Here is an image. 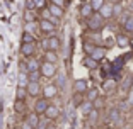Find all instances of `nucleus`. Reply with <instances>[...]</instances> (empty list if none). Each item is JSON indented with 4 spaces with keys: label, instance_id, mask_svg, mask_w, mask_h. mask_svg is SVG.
Listing matches in <instances>:
<instances>
[{
    "label": "nucleus",
    "instance_id": "nucleus-28",
    "mask_svg": "<svg viewBox=\"0 0 133 129\" xmlns=\"http://www.w3.org/2000/svg\"><path fill=\"white\" fill-rule=\"evenodd\" d=\"M26 98H28V92H26V88H21V87H17V90H16V100L26 102Z\"/></svg>",
    "mask_w": 133,
    "mask_h": 129
},
{
    "label": "nucleus",
    "instance_id": "nucleus-24",
    "mask_svg": "<svg viewBox=\"0 0 133 129\" xmlns=\"http://www.w3.org/2000/svg\"><path fill=\"white\" fill-rule=\"evenodd\" d=\"M82 63H84V66L89 68V70H97V66H99V63L94 61L92 58H89V56H85V58L82 59Z\"/></svg>",
    "mask_w": 133,
    "mask_h": 129
},
{
    "label": "nucleus",
    "instance_id": "nucleus-32",
    "mask_svg": "<svg viewBox=\"0 0 133 129\" xmlns=\"http://www.w3.org/2000/svg\"><path fill=\"white\" fill-rule=\"evenodd\" d=\"M121 14H123V5L119 4V2L113 4V17H119Z\"/></svg>",
    "mask_w": 133,
    "mask_h": 129
},
{
    "label": "nucleus",
    "instance_id": "nucleus-22",
    "mask_svg": "<svg viewBox=\"0 0 133 129\" xmlns=\"http://www.w3.org/2000/svg\"><path fill=\"white\" fill-rule=\"evenodd\" d=\"M43 61L51 63V65H56V61H58V55L53 53V51H44V59H43Z\"/></svg>",
    "mask_w": 133,
    "mask_h": 129
},
{
    "label": "nucleus",
    "instance_id": "nucleus-25",
    "mask_svg": "<svg viewBox=\"0 0 133 129\" xmlns=\"http://www.w3.org/2000/svg\"><path fill=\"white\" fill-rule=\"evenodd\" d=\"M14 110H16L17 114H24L26 110H28V105H26V102H22V100H16V102H14Z\"/></svg>",
    "mask_w": 133,
    "mask_h": 129
},
{
    "label": "nucleus",
    "instance_id": "nucleus-42",
    "mask_svg": "<svg viewBox=\"0 0 133 129\" xmlns=\"http://www.w3.org/2000/svg\"><path fill=\"white\" fill-rule=\"evenodd\" d=\"M21 129H34V127H31V126H29V124H28V122L24 121V122H22V124H21Z\"/></svg>",
    "mask_w": 133,
    "mask_h": 129
},
{
    "label": "nucleus",
    "instance_id": "nucleus-36",
    "mask_svg": "<svg viewBox=\"0 0 133 129\" xmlns=\"http://www.w3.org/2000/svg\"><path fill=\"white\" fill-rule=\"evenodd\" d=\"M97 46V44H90V43H84V51H85L87 53V56L90 55V53H92V51H94V48Z\"/></svg>",
    "mask_w": 133,
    "mask_h": 129
},
{
    "label": "nucleus",
    "instance_id": "nucleus-26",
    "mask_svg": "<svg viewBox=\"0 0 133 129\" xmlns=\"http://www.w3.org/2000/svg\"><path fill=\"white\" fill-rule=\"evenodd\" d=\"M78 110H80V112H82L84 116H87V114H89L90 110H92V104H90V102H87V100H84L82 104L78 105Z\"/></svg>",
    "mask_w": 133,
    "mask_h": 129
},
{
    "label": "nucleus",
    "instance_id": "nucleus-7",
    "mask_svg": "<svg viewBox=\"0 0 133 129\" xmlns=\"http://www.w3.org/2000/svg\"><path fill=\"white\" fill-rule=\"evenodd\" d=\"M41 94H43V98L50 100V98H55L58 95V87L55 83H46V85L41 88Z\"/></svg>",
    "mask_w": 133,
    "mask_h": 129
},
{
    "label": "nucleus",
    "instance_id": "nucleus-18",
    "mask_svg": "<svg viewBox=\"0 0 133 129\" xmlns=\"http://www.w3.org/2000/svg\"><path fill=\"white\" fill-rule=\"evenodd\" d=\"M108 119H109L111 124H119V122H121V110H119V107H114V109H111Z\"/></svg>",
    "mask_w": 133,
    "mask_h": 129
},
{
    "label": "nucleus",
    "instance_id": "nucleus-37",
    "mask_svg": "<svg viewBox=\"0 0 133 129\" xmlns=\"http://www.w3.org/2000/svg\"><path fill=\"white\" fill-rule=\"evenodd\" d=\"M24 19H26V24H29V22H38V20H36V16L32 14V12H26V17H24Z\"/></svg>",
    "mask_w": 133,
    "mask_h": 129
},
{
    "label": "nucleus",
    "instance_id": "nucleus-38",
    "mask_svg": "<svg viewBox=\"0 0 133 129\" xmlns=\"http://www.w3.org/2000/svg\"><path fill=\"white\" fill-rule=\"evenodd\" d=\"M48 126H50V121H46V119H41V121H39V124L36 126V129H48Z\"/></svg>",
    "mask_w": 133,
    "mask_h": 129
},
{
    "label": "nucleus",
    "instance_id": "nucleus-19",
    "mask_svg": "<svg viewBox=\"0 0 133 129\" xmlns=\"http://www.w3.org/2000/svg\"><path fill=\"white\" fill-rule=\"evenodd\" d=\"M39 65H41V63L36 59V56H34V58H29L28 61H26V70H28V73H32V71H39Z\"/></svg>",
    "mask_w": 133,
    "mask_h": 129
},
{
    "label": "nucleus",
    "instance_id": "nucleus-13",
    "mask_svg": "<svg viewBox=\"0 0 133 129\" xmlns=\"http://www.w3.org/2000/svg\"><path fill=\"white\" fill-rule=\"evenodd\" d=\"M26 92H28V97H38L41 94V83L39 82H29L26 87Z\"/></svg>",
    "mask_w": 133,
    "mask_h": 129
},
{
    "label": "nucleus",
    "instance_id": "nucleus-43",
    "mask_svg": "<svg viewBox=\"0 0 133 129\" xmlns=\"http://www.w3.org/2000/svg\"><path fill=\"white\" fill-rule=\"evenodd\" d=\"M48 129H58V127H56V126H53V124H50V126H48Z\"/></svg>",
    "mask_w": 133,
    "mask_h": 129
},
{
    "label": "nucleus",
    "instance_id": "nucleus-8",
    "mask_svg": "<svg viewBox=\"0 0 133 129\" xmlns=\"http://www.w3.org/2000/svg\"><path fill=\"white\" fill-rule=\"evenodd\" d=\"M43 117L46 119V121H56V119L60 117V109H58V105H55V104H50L48 105V109L44 110V114H43Z\"/></svg>",
    "mask_w": 133,
    "mask_h": 129
},
{
    "label": "nucleus",
    "instance_id": "nucleus-9",
    "mask_svg": "<svg viewBox=\"0 0 133 129\" xmlns=\"http://www.w3.org/2000/svg\"><path fill=\"white\" fill-rule=\"evenodd\" d=\"M89 90V82H87L85 78H78L74 82V94L77 95H84Z\"/></svg>",
    "mask_w": 133,
    "mask_h": 129
},
{
    "label": "nucleus",
    "instance_id": "nucleus-3",
    "mask_svg": "<svg viewBox=\"0 0 133 129\" xmlns=\"http://www.w3.org/2000/svg\"><path fill=\"white\" fill-rule=\"evenodd\" d=\"M38 31L41 32V34H44L46 37L48 36H55L56 24L51 22V20H48V19H39L38 20Z\"/></svg>",
    "mask_w": 133,
    "mask_h": 129
},
{
    "label": "nucleus",
    "instance_id": "nucleus-11",
    "mask_svg": "<svg viewBox=\"0 0 133 129\" xmlns=\"http://www.w3.org/2000/svg\"><path fill=\"white\" fill-rule=\"evenodd\" d=\"M114 43H116L118 48L125 49V48L130 46V43H131V37H130V36H126L125 32H119V34H116V37H114Z\"/></svg>",
    "mask_w": 133,
    "mask_h": 129
},
{
    "label": "nucleus",
    "instance_id": "nucleus-27",
    "mask_svg": "<svg viewBox=\"0 0 133 129\" xmlns=\"http://www.w3.org/2000/svg\"><path fill=\"white\" fill-rule=\"evenodd\" d=\"M104 2L106 0H89V4H90V7H92V10H94V14H97V12L101 10V7L104 5Z\"/></svg>",
    "mask_w": 133,
    "mask_h": 129
},
{
    "label": "nucleus",
    "instance_id": "nucleus-16",
    "mask_svg": "<svg viewBox=\"0 0 133 129\" xmlns=\"http://www.w3.org/2000/svg\"><path fill=\"white\" fill-rule=\"evenodd\" d=\"M123 31L126 36L133 34V14H126L125 20H123Z\"/></svg>",
    "mask_w": 133,
    "mask_h": 129
},
{
    "label": "nucleus",
    "instance_id": "nucleus-2",
    "mask_svg": "<svg viewBox=\"0 0 133 129\" xmlns=\"http://www.w3.org/2000/svg\"><path fill=\"white\" fill-rule=\"evenodd\" d=\"M41 46L44 51H53V53H58V49L62 48V39L58 36H48L41 41Z\"/></svg>",
    "mask_w": 133,
    "mask_h": 129
},
{
    "label": "nucleus",
    "instance_id": "nucleus-17",
    "mask_svg": "<svg viewBox=\"0 0 133 129\" xmlns=\"http://www.w3.org/2000/svg\"><path fill=\"white\" fill-rule=\"evenodd\" d=\"M78 14H80V17H82L84 20H87L92 14H94V10H92V7H90L89 2H84V4L80 5V9H78Z\"/></svg>",
    "mask_w": 133,
    "mask_h": 129
},
{
    "label": "nucleus",
    "instance_id": "nucleus-4",
    "mask_svg": "<svg viewBox=\"0 0 133 129\" xmlns=\"http://www.w3.org/2000/svg\"><path fill=\"white\" fill-rule=\"evenodd\" d=\"M56 65H51V63H46L43 61L41 65H39V75L43 77V78H53V77H56Z\"/></svg>",
    "mask_w": 133,
    "mask_h": 129
},
{
    "label": "nucleus",
    "instance_id": "nucleus-1",
    "mask_svg": "<svg viewBox=\"0 0 133 129\" xmlns=\"http://www.w3.org/2000/svg\"><path fill=\"white\" fill-rule=\"evenodd\" d=\"M104 24H106V20L102 19L99 14H92V16L85 20V27H87V31H90V32H99V31L104 29Z\"/></svg>",
    "mask_w": 133,
    "mask_h": 129
},
{
    "label": "nucleus",
    "instance_id": "nucleus-14",
    "mask_svg": "<svg viewBox=\"0 0 133 129\" xmlns=\"http://www.w3.org/2000/svg\"><path fill=\"white\" fill-rule=\"evenodd\" d=\"M84 95H85V97H84V100H87V102H90V104H92L94 100H97V98L101 97V90H99L97 87H89V90H87Z\"/></svg>",
    "mask_w": 133,
    "mask_h": 129
},
{
    "label": "nucleus",
    "instance_id": "nucleus-5",
    "mask_svg": "<svg viewBox=\"0 0 133 129\" xmlns=\"http://www.w3.org/2000/svg\"><path fill=\"white\" fill-rule=\"evenodd\" d=\"M21 55L26 59L36 56V44L34 43H21Z\"/></svg>",
    "mask_w": 133,
    "mask_h": 129
},
{
    "label": "nucleus",
    "instance_id": "nucleus-23",
    "mask_svg": "<svg viewBox=\"0 0 133 129\" xmlns=\"http://www.w3.org/2000/svg\"><path fill=\"white\" fill-rule=\"evenodd\" d=\"M85 117H87V124L94 126L96 122L99 121V110H94V109H92V110H90V112L85 116Z\"/></svg>",
    "mask_w": 133,
    "mask_h": 129
},
{
    "label": "nucleus",
    "instance_id": "nucleus-10",
    "mask_svg": "<svg viewBox=\"0 0 133 129\" xmlns=\"http://www.w3.org/2000/svg\"><path fill=\"white\" fill-rule=\"evenodd\" d=\"M106 53H108V49H106V48H102V46H96V48H94V51H92V53L89 55V58H92L94 61L101 63V61H104Z\"/></svg>",
    "mask_w": 133,
    "mask_h": 129
},
{
    "label": "nucleus",
    "instance_id": "nucleus-12",
    "mask_svg": "<svg viewBox=\"0 0 133 129\" xmlns=\"http://www.w3.org/2000/svg\"><path fill=\"white\" fill-rule=\"evenodd\" d=\"M46 10L50 12V16H51V17H55V19H62L63 14H65L63 7H58V5L50 4V2H48V5H46Z\"/></svg>",
    "mask_w": 133,
    "mask_h": 129
},
{
    "label": "nucleus",
    "instance_id": "nucleus-41",
    "mask_svg": "<svg viewBox=\"0 0 133 129\" xmlns=\"http://www.w3.org/2000/svg\"><path fill=\"white\" fill-rule=\"evenodd\" d=\"M65 2L66 0H50V4H55V5H58V7H63Z\"/></svg>",
    "mask_w": 133,
    "mask_h": 129
},
{
    "label": "nucleus",
    "instance_id": "nucleus-21",
    "mask_svg": "<svg viewBox=\"0 0 133 129\" xmlns=\"http://www.w3.org/2000/svg\"><path fill=\"white\" fill-rule=\"evenodd\" d=\"M39 121H41V117H39L38 114H34V112H29L28 116H26V122H28L31 127H34V129H36V126L39 124Z\"/></svg>",
    "mask_w": 133,
    "mask_h": 129
},
{
    "label": "nucleus",
    "instance_id": "nucleus-30",
    "mask_svg": "<svg viewBox=\"0 0 133 129\" xmlns=\"http://www.w3.org/2000/svg\"><path fill=\"white\" fill-rule=\"evenodd\" d=\"M34 4V10H44L48 5V0H32Z\"/></svg>",
    "mask_w": 133,
    "mask_h": 129
},
{
    "label": "nucleus",
    "instance_id": "nucleus-39",
    "mask_svg": "<svg viewBox=\"0 0 133 129\" xmlns=\"http://www.w3.org/2000/svg\"><path fill=\"white\" fill-rule=\"evenodd\" d=\"M133 77H130V78H126L125 80V83H123V87H121V88L123 90H128V88H131V85H133Z\"/></svg>",
    "mask_w": 133,
    "mask_h": 129
},
{
    "label": "nucleus",
    "instance_id": "nucleus-15",
    "mask_svg": "<svg viewBox=\"0 0 133 129\" xmlns=\"http://www.w3.org/2000/svg\"><path fill=\"white\" fill-rule=\"evenodd\" d=\"M97 14H99V16H101L104 20L111 19V17H113V4H111V2H104V5L101 7V10H99Z\"/></svg>",
    "mask_w": 133,
    "mask_h": 129
},
{
    "label": "nucleus",
    "instance_id": "nucleus-44",
    "mask_svg": "<svg viewBox=\"0 0 133 129\" xmlns=\"http://www.w3.org/2000/svg\"><path fill=\"white\" fill-rule=\"evenodd\" d=\"M104 129H114V127H113V126H106Z\"/></svg>",
    "mask_w": 133,
    "mask_h": 129
},
{
    "label": "nucleus",
    "instance_id": "nucleus-6",
    "mask_svg": "<svg viewBox=\"0 0 133 129\" xmlns=\"http://www.w3.org/2000/svg\"><path fill=\"white\" fill-rule=\"evenodd\" d=\"M48 105H50V100H46V98H43V97H38L36 102H34V107H32V112L38 114L39 117H41L44 114V110L48 109Z\"/></svg>",
    "mask_w": 133,
    "mask_h": 129
},
{
    "label": "nucleus",
    "instance_id": "nucleus-33",
    "mask_svg": "<svg viewBox=\"0 0 133 129\" xmlns=\"http://www.w3.org/2000/svg\"><path fill=\"white\" fill-rule=\"evenodd\" d=\"M92 109H94V110H101V109H104V98L99 97L97 100L92 102Z\"/></svg>",
    "mask_w": 133,
    "mask_h": 129
},
{
    "label": "nucleus",
    "instance_id": "nucleus-34",
    "mask_svg": "<svg viewBox=\"0 0 133 129\" xmlns=\"http://www.w3.org/2000/svg\"><path fill=\"white\" fill-rule=\"evenodd\" d=\"M39 78H41L39 71H32V73H28V80H29V82H39Z\"/></svg>",
    "mask_w": 133,
    "mask_h": 129
},
{
    "label": "nucleus",
    "instance_id": "nucleus-20",
    "mask_svg": "<svg viewBox=\"0 0 133 129\" xmlns=\"http://www.w3.org/2000/svg\"><path fill=\"white\" fill-rule=\"evenodd\" d=\"M116 87H118V83H116L114 78H108L104 83H102V90H104L106 94H111L113 90H116Z\"/></svg>",
    "mask_w": 133,
    "mask_h": 129
},
{
    "label": "nucleus",
    "instance_id": "nucleus-29",
    "mask_svg": "<svg viewBox=\"0 0 133 129\" xmlns=\"http://www.w3.org/2000/svg\"><path fill=\"white\" fill-rule=\"evenodd\" d=\"M17 82H19V85H17V87H21V88H26V87H28V83H29L28 73H21V71H19V80H17Z\"/></svg>",
    "mask_w": 133,
    "mask_h": 129
},
{
    "label": "nucleus",
    "instance_id": "nucleus-40",
    "mask_svg": "<svg viewBox=\"0 0 133 129\" xmlns=\"http://www.w3.org/2000/svg\"><path fill=\"white\" fill-rule=\"evenodd\" d=\"M26 12H34V4H32V0H26Z\"/></svg>",
    "mask_w": 133,
    "mask_h": 129
},
{
    "label": "nucleus",
    "instance_id": "nucleus-31",
    "mask_svg": "<svg viewBox=\"0 0 133 129\" xmlns=\"http://www.w3.org/2000/svg\"><path fill=\"white\" fill-rule=\"evenodd\" d=\"M21 43H34V44H36L34 34H29V32L24 31V32H22V39H21Z\"/></svg>",
    "mask_w": 133,
    "mask_h": 129
},
{
    "label": "nucleus",
    "instance_id": "nucleus-35",
    "mask_svg": "<svg viewBox=\"0 0 133 129\" xmlns=\"http://www.w3.org/2000/svg\"><path fill=\"white\" fill-rule=\"evenodd\" d=\"M34 29H38V22H29V24H26V32L32 34V32H34Z\"/></svg>",
    "mask_w": 133,
    "mask_h": 129
}]
</instances>
